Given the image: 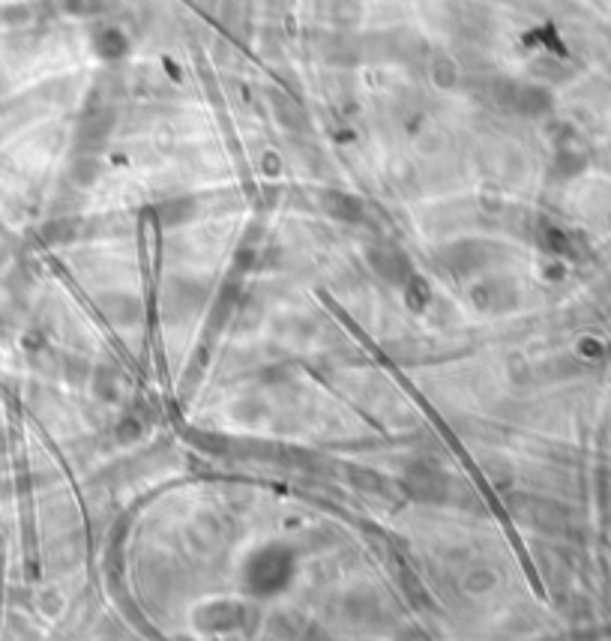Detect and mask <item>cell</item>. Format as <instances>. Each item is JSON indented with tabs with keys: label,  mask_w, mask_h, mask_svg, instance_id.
<instances>
[{
	"label": "cell",
	"mask_w": 611,
	"mask_h": 641,
	"mask_svg": "<svg viewBox=\"0 0 611 641\" xmlns=\"http://www.w3.org/2000/svg\"><path fill=\"white\" fill-rule=\"evenodd\" d=\"M255 566H261V570H267V572H270V560H267V558H258V564H255ZM273 578H276V582H282V560H276V564H273Z\"/></svg>",
	"instance_id": "cell-1"
}]
</instances>
